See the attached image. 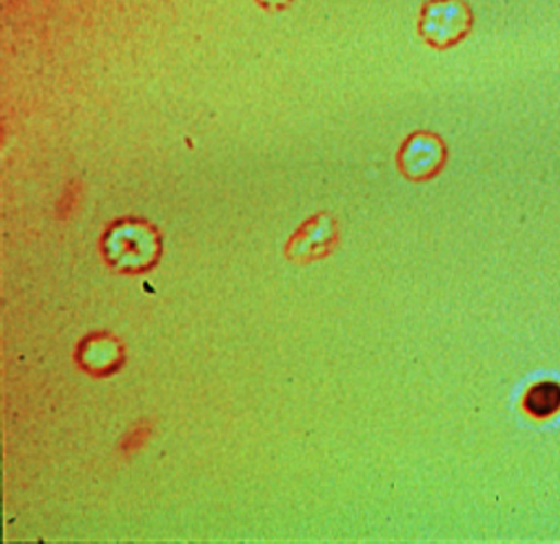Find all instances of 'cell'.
Returning a JSON list of instances; mask_svg holds the SVG:
<instances>
[{"instance_id": "obj_1", "label": "cell", "mask_w": 560, "mask_h": 544, "mask_svg": "<svg viewBox=\"0 0 560 544\" xmlns=\"http://www.w3.org/2000/svg\"><path fill=\"white\" fill-rule=\"evenodd\" d=\"M467 25V9L458 0L432 2L422 15V32L436 45H448L457 40Z\"/></svg>"}, {"instance_id": "obj_2", "label": "cell", "mask_w": 560, "mask_h": 544, "mask_svg": "<svg viewBox=\"0 0 560 544\" xmlns=\"http://www.w3.org/2000/svg\"><path fill=\"white\" fill-rule=\"evenodd\" d=\"M444 159L442 143L431 133H416L403 146V169L413 178L432 175Z\"/></svg>"}, {"instance_id": "obj_3", "label": "cell", "mask_w": 560, "mask_h": 544, "mask_svg": "<svg viewBox=\"0 0 560 544\" xmlns=\"http://www.w3.org/2000/svg\"><path fill=\"white\" fill-rule=\"evenodd\" d=\"M87 357L93 362V366H107L114 358V351L110 345L100 344L97 347L91 348Z\"/></svg>"}, {"instance_id": "obj_4", "label": "cell", "mask_w": 560, "mask_h": 544, "mask_svg": "<svg viewBox=\"0 0 560 544\" xmlns=\"http://www.w3.org/2000/svg\"><path fill=\"white\" fill-rule=\"evenodd\" d=\"M269 2H279V0H269Z\"/></svg>"}]
</instances>
